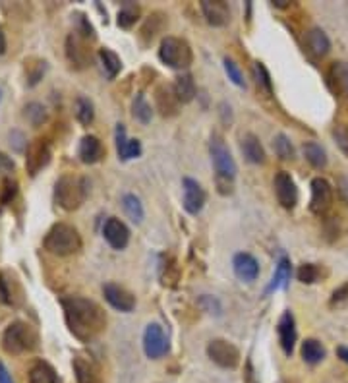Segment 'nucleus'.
<instances>
[{"mask_svg":"<svg viewBox=\"0 0 348 383\" xmlns=\"http://www.w3.org/2000/svg\"><path fill=\"white\" fill-rule=\"evenodd\" d=\"M64 322L70 333L82 342L93 341L107 327V314L91 298L83 296H64L60 300Z\"/></svg>","mask_w":348,"mask_h":383,"instance_id":"1","label":"nucleus"},{"mask_svg":"<svg viewBox=\"0 0 348 383\" xmlns=\"http://www.w3.org/2000/svg\"><path fill=\"white\" fill-rule=\"evenodd\" d=\"M83 242L82 236L78 233V229L68 223H56L48 229V233L43 238V248L47 252L66 258V256H74L82 250Z\"/></svg>","mask_w":348,"mask_h":383,"instance_id":"2","label":"nucleus"},{"mask_svg":"<svg viewBox=\"0 0 348 383\" xmlns=\"http://www.w3.org/2000/svg\"><path fill=\"white\" fill-rule=\"evenodd\" d=\"M2 350L6 355H26V352H33L39 347V333L33 325L28 322H14L10 323L2 339H0Z\"/></svg>","mask_w":348,"mask_h":383,"instance_id":"3","label":"nucleus"},{"mask_svg":"<svg viewBox=\"0 0 348 383\" xmlns=\"http://www.w3.org/2000/svg\"><path fill=\"white\" fill-rule=\"evenodd\" d=\"M88 180L75 174H62L55 184L56 206L64 211H75L88 198Z\"/></svg>","mask_w":348,"mask_h":383,"instance_id":"4","label":"nucleus"},{"mask_svg":"<svg viewBox=\"0 0 348 383\" xmlns=\"http://www.w3.org/2000/svg\"><path fill=\"white\" fill-rule=\"evenodd\" d=\"M159 58L171 68L186 70L190 68V64L194 62V51H191L190 43L182 37L167 35L159 47Z\"/></svg>","mask_w":348,"mask_h":383,"instance_id":"5","label":"nucleus"},{"mask_svg":"<svg viewBox=\"0 0 348 383\" xmlns=\"http://www.w3.org/2000/svg\"><path fill=\"white\" fill-rule=\"evenodd\" d=\"M209 153H211L213 167H215V178L234 182L236 172H238V167L234 163V157H232L231 149L226 147L225 140L218 136V134H213L211 136V142H209Z\"/></svg>","mask_w":348,"mask_h":383,"instance_id":"6","label":"nucleus"},{"mask_svg":"<svg viewBox=\"0 0 348 383\" xmlns=\"http://www.w3.org/2000/svg\"><path fill=\"white\" fill-rule=\"evenodd\" d=\"M66 58H68L70 66L74 70H85L88 66H91L93 51H91L89 39L72 31L66 37Z\"/></svg>","mask_w":348,"mask_h":383,"instance_id":"7","label":"nucleus"},{"mask_svg":"<svg viewBox=\"0 0 348 383\" xmlns=\"http://www.w3.org/2000/svg\"><path fill=\"white\" fill-rule=\"evenodd\" d=\"M51 155H53V151H51L48 140L45 137L33 140L26 149V171L29 177H37L51 163Z\"/></svg>","mask_w":348,"mask_h":383,"instance_id":"8","label":"nucleus"},{"mask_svg":"<svg viewBox=\"0 0 348 383\" xmlns=\"http://www.w3.org/2000/svg\"><path fill=\"white\" fill-rule=\"evenodd\" d=\"M0 302L10 308H20L23 304V287L18 275L10 269L0 271Z\"/></svg>","mask_w":348,"mask_h":383,"instance_id":"9","label":"nucleus"},{"mask_svg":"<svg viewBox=\"0 0 348 383\" xmlns=\"http://www.w3.org/2000/svg\"><path fill=\"white\" fill-rule=\"evenodd\" d=\"M207 356L225 369H234L240 364V350L225 339H213L207 345Z\"/></svg>","mask_w":348,"mask_h":383,"instance_id":"10","label":"nucleus"},{"mask_svg":"<svg viewBox=\"0 0 348 383\" xmlns=\"http://www.w3.org/2000/svg\"><path fill=\"white\" fill-rule=\"evenodd\" d=\"M312 198H310V211L314 215H325L333 206V186L325 178H314L312 180Z\"/></svg>","mask_w":348,"mask_h":383,"instance_id":"11","label":"nucleus"},{"mask_svg":"<svg viewBox=\"0 0 348 383\" xmlns=\"http://www.w3.org/2000/svg\"><path fill=\"white\" fill-rule=\"evenodd\" d=\"M273 188L277 201L280 206L285 209H294L296 207V204H298V188H296V182L287 171H280L275 174Z\"/></svg>","mask_w":348,"mask_h":383,"instance_id":"12","label":"nucleus"},{"mask_svg":"<svg viewBox=\"0 0 348 383\" xmlns=\"http://www.w3.org/2000/svg\"><path fill=\"white\" fill-rule=\"evenodd\" d=\"M144 350L147 358H163L169 352V337L164 335L163 327L159 323H151L147 325L144 333Z\"/></svg>","mask_w":348,"mask_h":383,"instance_id":"13","label":"nucleus"},{"mask_svg":"<svg viewBox=\"0 0 348 383\" xmlns=\"http://www.w3.org/2000/svg\"><path fill=\"white\" fill-rule=\"evenodd\" d=\"M102 295H105V300L109 302L110 306L118 310V312L128 314V312L136 308V296L132 295L128 288L120 287V285H116V283L102 285Z\"/></svg>","mask_w":348,"mask_h":383,"instance_id":"14","label":"nucleus"},{"mask_svg":"<svg viewBox=\"0 0 348 383\" xmlns=\"http://www.w3.org/2000/svg\"><path fill=\"white\" fill-rule=\"evenodd\" d=\"M72 368H74L78 383H102L101 368L89 355H82V352L75 355L72 360Z\"/></svg>","mask_w":348,"mask_h":383,"instance_id":"15","label":"nucleus"},{"mask_svg":"<svg viewBox=\"0 0 348 383\" xmlns=\"http://www.w3.org/2000/svg\"><path fill=\"white\" fill-rule=\"evenodd\" d=\"M329 91L334 97H348V64L344 61L331 62L325 74Z\"/></svg>","mask_w":348,"mask_h":383,"instance_id":"16","label":"nucleus"},{"mask_svg":"<svg viewBox=\"0 0 348 383\" xmlns=\"http://www.w3.org/2000/svg\"><path fill=\"white\" fill-rule=\"evenodd\" d=\"M102 236L109 242L110 248L124 250L130 244V229L124 225L118 217H109L102 225Z\"/></svg>","mask_w":348,"mask_h":383,"instance_id":"17","label":"nucleus"},{"mask_svg":"<svg viewBox=\"0 0 348 383\" xmlns=\"http://www.w3.org/2000/svg\"><path fill=\"white\" fill-rule=\"evenodd\" d=\"M180 107L182 103L178 101L176 93H174V88L169 85V83H161L157 89H155V109L159 110V115L164 118L176 117L180 112Z\"/></svg>","mask_w":348,"mask_h":383,"instance_id":"18","label":"nucleus"},{"mask_svg":"<svg viewBox=\"0 0 348 383\" xmlns=\"http://www.w3.org/2000/svg\"><path fill=\"white\" fill-rule=\"evenodd\" d=\"M182 186H184V201L182 206L190 215H198L201 209H204L205 201H207V194L201 188L198 180L194 178H184L182 180Z\"/></svg>","mask_w":348,"mask_h":383,"instance_id":"19","label":"nucleus"},{"mask_svg":"<svg viewBox=\"0 0 348 383\" xmlns=\"http://www.w3.org/2000/svg\"><path fill=\"white\" fill-rule=\"evenodd\" d=\"M199 6L207 23L213 28H225L231 21V8L223 0H201Z\"/></svg>","mask_w":348,"mask_h":383,"instance_id":"20","label":"nucleus"},{"mask_svg":"<svg viewBox=\"0 0 348 383\" xmlns=\"http://www.w3.org/2000/svg\"><path fill=\"white\" fill-rule=\"evenodd\" d=\"M304 48L310 55L312 61H321L329 55L331 51V41H329L327 33L320 28L310 29L306 33V39H304Z\"/></svg>","mask_w":348,"mask_h":383,"instance_id":"21","label":"nucleus"},{"mask_svg":"<svg viewBox=\"0 0 348 383\" xmlns=\"http://www.w3.org/2000/svg\"><path fill=\"white\" fill-rule=\"evenodd\" d=\"M116 153H118V159H122V161H130V159H136L142 155V144H139V140H130V137L126 136V128H124V124H118L116 126Z\"/></svg>","mask_w":348,"mask_h":383,"instance_id":"22","label":"nucleus"},{"mask_svg":"<svg viewBox=\"0 0 348 383\" xmlns=\"http://www.w3.org/2000/svg\"><path fill=\"white\" fill-rule=\"evenodd\" d=\"M232 267H234L236 277L246 280V283H252V280L258 279V275H260V263H258V260L253 258L252 253L248 252L236 253L234 260H232Z\"/></svg>","mask_w":348,"mask_h":383,"instance_id":"23","label":"nucleus"},{"mask_svg":"<svg viewBox=\"0 0 348 383\" xmlns=\"http://www.w3.org/2000/svg\"><path fill=\"white\" fill-rule=\"evenodd\" d=\"M277 333H279V342L285 355L290 356L296 345V322H294V315L290 312H285L280 315L279 323H277Z\"/></svg>","mask_w":348,"mask_h":383,"instance_id":"24","label":"nucleus"},{"mask_svg":"<svg viewBox=\"0 0 348 383\" xmlns=\"http://www.w3.org/2000/svg\"><path fill=\"white\" fill-rule=\"evenodd\" d=\"M78 157L85 164H95L105 157V145L97 136H83L78 147Z\"/></svg>","mask_w":348,"mask_h":383,"instance_id":"25","label":"nucleus"},{"mask_svg":"<svg viewBox=\"0 0 348 383\" xmlns=\"http://www.w3.org/2000/svg\"><path fill=\"white\" fill-rule=\"evenodd\" d=\"M242 153H244V157L246 161L253 164H263L267 161L265 149H263V145H261L260 137L255 136V134H246V136L242 137Z\"/></svg>","mask_w":348,"mask_h":383,"instance_id":"26","label":"nucleus"},{"mask_svg":"<svg viewBox=\"0 0 348 383\" xmlns=\"http://www.w3.org/2000/svg\"><path fill=\"white\" fill-rule=\"evenodd\" d=\"M167 23H169V20H167V16H164L163 12L151 14L149 18L145 20L142 31H139V39H142V43H144V45H149V43L153 41L164 28H167Z\"/></svg>","mask_w":348,"mask_h":383,"instance_id":"27","label":"nucleus"},{"mask_svg":"<svg viewBox=\"0 0 348 383\" xmlns=\"http://www.w3.org/2000/svg\"><path fill=\"white\" fill-rule=\"evenodd\" d=\"M29 383H60L56 369L45 360H37L28 372Z\"/></svg>","mask_w":348,"mask_h":383,"instance_id":"28","label":"nucleus"},{"mask_svg":"<svg viewBox=\"0 0 348 383\" xmlns=\"http://www.w3.org/2000/svg\"><path fill=\"white\" fill-rule=\"evenodd\" d=\"M174 93H176L178 101L182 105L191 103L194 99H196V93H198V88H196V82H194V78L191 74H180L176 78V82H174Z\"/></svg>","mask_w":348,"mask_h":383,"instance_id":"29","label":"nucleus"},{"mask_svg":"<svg viewBox=\"0 0 348 383\" xmlns=\"http://www.w3.org/2000/svg\"><path fill=\"white\" fill-rule=\"evenodd\" d=\"M23 70H26L28 85H37L47 72V61H43L39 56H29L23 61Z\"/></svg>","mask_w":348,"mask_h":383,"instance_id":"30","label":"nucleus"},{"mask_svg":"<svg viewBox=\"0 0 348 383\" xmlns=\"http://www.w3.org/2000/svg\"><path fill=\"white\" fill-rule=\"evenodd\" d=\"M290 273H292V267H290V260L288 258H280L279 266L275 269L273 279H271V285L267 287V295L273 293L277 288H287L288 280H290Z\"/></svg>","mask_w":348,"mask_h":383,"instance_id":"31","label":"nucleus"},{"mask_svg":"<svg viewBox=\"0 0 348 383\" xmlns=\"http://www.w3.org/2000/svg\"><path fill=\"white\" fill-rule=\"evenodd\" d=\"M302 151H304V157L314 169H325L327 167V153L321 147L320 144L315 142H306L302 145Z\"/></svg>","mask_w":348,"mask_h":383,"instance_id":"32","label":"nucleus"},{"mask_svg":"<svg viewBox=\"0 0 348 383\" xmlns=\"http://www.w3.org/2000/svg\"><path fill=\"white\" fill-rule=\"evenodd\" d=\"M99 61H101L102 68L109 75V80H115L116 75L120 74V70H122V61H120V56L116 55L115 51H110V48H101L99 51Z\"/></svg>","mask_w":348,"mask_h":383,"instance_id":"33","label":"nucleus"},{"mask_svg":"<svg viewBox=\"0 0 348 383\" xmlns=\"http://www.w3.org/2000/svg\"><path fill=\"white\" fill-rule=\"evenodd\" d=\"M252 74H253V80H255L258 89L263 91L265 95H271V93H273V80H271V74H269V70L265 68V64L260 61L253 62Z\"/></svg>","mask_w":348,"mask_h":383,"instance_id":"34","label":"nucleus"},{"mask_svg":"<svg viewBox=\"0 0 348 383\" xmlns=\"http://www.w3.org/2000/svg\"><path fill=\"white\" fill-rule=\"evenodd\" d=\"M302 358L307 364H320L325 358V347L317 339H306L302 342Z\"/></svg>","mask_w":348,"mask_h":383,"instance_id":"35","label":"nucleus"},{"mask_svg":"<svg viewBox=\"0 0 348 383\" xmlns=\"http://www.w3.org/2000/svg\"><path fill=\"white\" fill-rule=\"evenodd\" d=\"M122 207H124V213L130 217V221H134L136 225H139L142 221H144L145 217V211H144V206H142V201H139V198H137L136 194H126L122 198Z\"/></svg>","mask_w":348,"mask_h":383,"instance_id":"36","label":"nucleus"},{"mask_svg":"<svg viewBox=\"0 0 348 383\" xmlns=\"http://www.w3.org/2000/svg\"><path fill=\"white\" fill-rule=\"evenodd\" d=\"M75 118L82 126H89L95 120V107L88 97H78L75 99Z\"/></svg>","mask_w":348,"mask_h":383,"instance_id":"37","label":"nucleus"},{"mask_svg":"<svg viewBox=\"0 0 348 383\" xmlns=\"http://www.w3.org/2000/svg\"><path fill=\"white\" fill-rule=\"evenodd\" d=\"M137 20H139V6L136 4H124L116 16V23L122 29H130L132 26H136Z\"/></svg>","mask_w":348,"mask_h":383,"instance_id":"38","label":"nucleus"},{"mask_svg":"<svg viewBox=\"0 0 348 383\" xmlns=\"http://www.w3.org/2000/svg\"><path fill=\"white\" fill-rule=\"evenodd\" d=\"M132 115H134V118L139 120L142 124L151 122L153 110H151V105L147 103V99H145L142 93H137L136 99H134V103H132Z\"/></svg>","mask_w":348,"mask_h":383,"instance_id":"39","label":"nucleus"},{"mask_svg":"<svg viewBox=\"0 0 348 383\" xmlns=\"http://www.w3.org/2000/svg\"><path fill=\"white\" fill-rule=\"evenodd\" d=\"M273 149H275V153H277V157L283 159V161H292V159L296 157V151H294L292 142H290L285 134L275 136Z\"/></svg>","mask_w":348,"mask_h":383,"instance_id":"40","label":"nucleus"},{"mask_svg":"<svg viewBox=\"0 0 348 383\" xmlns=\"http://www.w3.org/2000/svg\"><path fill=\"white\" fill-rule=\"evenodd\" d=\"M23 110H26L23 115L28 118V122L31 124V126H35V128H39L41 124L47 122V109H45L41 103H29L26 105V109Z\"/></svg>","mask_w":348,"mask_h":383,"instance_id":"41","label":"nucleus"},{"mask_svg":"<svg viewBox=\"0 0 348 383\" xmlns=\"http://www.w3.org/2000/svg\"><path fill=\"white\" fill-rule=\"evenodd\" d=\"M296 277L300 283L304 285H314L317 283L321 277V269L315 263H304V266L298 267V271H296Z\"/></svg>","mask_w":348,"mask_h":383,"instance_id":"42","label":"nucleus"},{"mask_svg":"<svg viewBox=\"0 0 348 383\" xmlns=\"http://www.w3.org/2000/svg\"><path fill=\"white\" fill-rule=\"evenodd\" d=\"M72 18H74V23H75V29H74L75 33L83 35V37L89 39V41H95L97 33H95V29H93V26H91V21H89L83 14H74Z\"/></svg>","mask_w":348,"mask_h":383,"instance_id":"43","label":"nucleus"},{"mask_svg":"<svg viewBox=\"0 0 348 383\" xmlns=\"http://www.w3.org/2000/svg\"><path fill=\"white\" fill-rule=\"evenodd\" d=\"M18 196V182H16L14 178H4V182H2V192H0V204L2 206H8V204H12Z\"/></svg>","mask_w":348,"mask_h":383,"instance_id":"44","label":"nucleus"},{"mask_svg":"<svg viewBox=\"0 0 348 383\" xmlns=\"http://www.w3.org/2000/svg\"><path fill=\"white\" fill-rule=\"evenodd\" d=\"M225 72H226V75H228V80H231L234 85H238V88H246V82H244L242 70L238 68V64L232 61V58H225Z\"/></svg>","mask_w":348,"mask_h":383,"instance_id":"45","label":"nucleus"},{"mask_svg":"<svg viewBox=\"0 0 348 383\" xmlns=\"http://www.w3.org/2000/svg\"><path fill=\"white\" fill-rule=\"evenodd\" d=\"M333 137H334V142H337V145L341 147L342 153L348 157V128H344L342 124L334 126Z\"/></svg>","mask_w":348,"mask_h":383,"instance_id":"46","label":"nucleus"},{"mask_svg":"<svg viewBox=\"0 0 348 383\" xmlns=\"http://www.w3.org/2000/svg\"><path fill=\"white\" fill-rule=\"evenodd\" d=\"M347 302H348V283H344V285H341V287L334 290L329 304H331V308H339V306H344Z\"/></svg>","mask_w":348,"mask_h":383,"instance_id":"47","label":"nucleus"},{"mask_svg":"<svg viewBox=\"0 0 348 383\" xmlns=\"http://www.w3.org/2000/svg\"><path fill=\"white\" fill-rule=\"evenodd\" d=\"M14 171H16L14 159L8 157L6 153H2V151H0V174H4V177L8 178Z\"/></svg>","mask_w":348,"mask_h":383,"instance_id":"48","label":"nucleus"},{"mask_svg":"<svg viewBox=\"0 0 348 383\" xmlns=\"http://www.w3.org/2000/svg\"><path fill=\"white\" fill-rule=\"evenodd\" d=\"M0 383H14L12 376H10V372L6 369V366L0 362Z\"/></svg>","mask_w":348,"mask_h":383,"instance_id":"49","label":"nucleus"},{"mask_svg":"<svg viewBox=\"0 0 348 383\" xmlns=\"http://www.w3.org/2000/svg\"><path fill=\"white\" fill-rule=\"evenodd\" d=\"M6 53V35H4V29L0 26V55Z\"/></svg>","mask_w":348,"mask_h":383,"instance_id":"50","label":"nucleus"},{"mask_svg":"<svg viewBox=\"0 0 348 383\" xmlns=\"http://www.w3.org/2000/svg\"><path fill=\"white\" fill-rule=\"evenodd\" d=\"M337 355H339L342 362L348 364V347H339V349H337Z\"/></svg>","mask_w":348,"mask_h":383,"instance_id":"51","label":"nucleus"}]
</instances>
